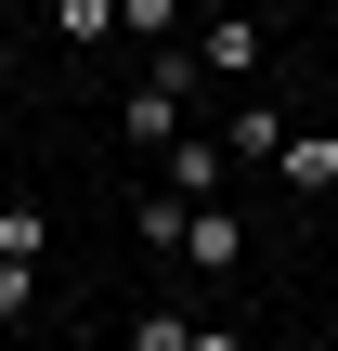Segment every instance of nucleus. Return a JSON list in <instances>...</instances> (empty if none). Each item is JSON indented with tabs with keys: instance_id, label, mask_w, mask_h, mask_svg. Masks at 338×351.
Masks as SVG:
<instances>
[{
	"instance_id": "nucleus-7",
	"label": "nucleus",
	"mask_w": 338,
	"mask_h": 351,
	"mask_svg": "<svg viewBox=\"0 0 338 351\" xmlns=\"http://www.w3.org/2000/svg\"><path fill=\"white\" fill-rule=\"evenodd\" d=\"M52 39H117V0H52Z\"/></svg>"
},
{
	"instance_id": "nucleus-9",
	"label": "nucleus",
	"mask_w": 338,
	"mask_h": 351,
	"mask_svg": "<svg viewBox=\"0 0 338 351\" xmlns=\"http://www.w3.org/2000/svg\"><path fill=\"white\" fill-rule=\"evenodd\" d=\"M39 313V261H0V326H26Z\"/></svg>"
},
{
	"instance_id": "nucleus-11",
	"label": "nucleus",
	"mask_w": 338,
	"mask_h": 351,
	"mask_svg": "<svg viewBox=\"0 0 338 351\" xmlns=\"http://www.w3.org/2000/svg\"><path fill=\"white\" fill-rule=\"evenodd\" d=\"M195 351H248V326H195Z\"/></svg>"
},
{
	"instance_id": "nucleus-1",
	"label": "nucleus",
	"mask_w": 338,
	"mask_h": 351,
	"mask_svg": "<svg viewBox=\"0 0 338 351\" xmlns=\"http://www.w3.org/2000/svg\"><path fill=\"white\" fill-rule=\"evenodd\" d=\"M169 261H195V274H234V261H248V221L208 195V208H182V247H169Z\"/></svg>"
},
{
	"instance_id": "nucleus-2",
	"label": "nucleus",
	"mask_w": 338,
	"mask_h": 351,
	"mask_svg": "<svg viewBox=\"0 0 338 351\" xmlns=\"http://www.w3.org/2000/svg\"><path fill=\"white\" fill-rule=\"evenodd\" d=\"M195 65H208V78H261V13H248V0H234V13H208Z\"/></svg>"
},
{
	"instance_id": "nucleus-6",
	"label": "nucleus",
	"mask_w": 338,
	"mask_h": 351,
	"mask_svg": "<svg viewBox=\"0 0 338 351\" xmlns=\"http://www.w3.org/2000/svg\"><path fill=\"white\" fill-rule=\"evenodd\" d=\"M221 143H234V156H261V169H274V143H287V104H261V91H248V104H234V130H221Z\"/></svg>"
},
{
	"instance_id": "nucleus-10",
	"label": "nucleus",
	"mask_w": 338,
	"mask_h": 351,
	"mask_svg": "<svg viewBox=\"0 0 338 351\" xmlns=\"http://www.w3.org/2000/svg\"><path fill=\"white\" fill-rule=\"evenodd\" d=\"M130 351H195V326H182V313H143V326H130Z\"/></svg>"
},
{
	"instance_id": "nucleus-13",
	"label": "nucleus",
	"mask_w": 338,
	"mask_h": 351,
	"mask_svg": "<svg viewBox=\"0 0 338 351\" xmlns=\"http://www.w3.org/2000/svg\"><path fill=\"white\" fill-rule=\"evenodd\" d=\"M248 13H261V0H248Z\"/></svg>"
},
{
	"instance_id": "nucleus-8",
	"label": "nucleus",
	"mask_w": 338,
	"mask_h": 351,
	"mask_svg": "<svg viewBox=\"0 0 338 351\" xmlns=\"http://www.w3.org/2000/svg\"><path fill=\"white\" fill-rule=\"evenodd\" d=\"M117 26L130 39H182V0H117Z\"/></svg>"
},
{
	"instance_id": "nucleus-5",
	"label": "nucleus",
	"mask_w": 338,
	"mask_h": 351,
	"mask_svg": "<svg viewBox=\"0 0 338 351\" xmlns=\"http://www.w3.org/2000/svg\"><path fill=\"white\" fill-rule=\"evenodd\" d=\"M0 261H52V208L39 195H0Z\"/></svg>"
},
{
	"instance_id": "nucleus-12",
	"label": "nucleus",
	"mask_w": 338,
	"mask_h": 351,
	"mask_svg": "<svg viewBox=\"0 0 338 351\" xmlns=\"http://www.w3.org/2000/svg\"><path fill=\"white\" fill-rule=\"evenodd\" d=\"M65 351H91V339H65Z\"/></svg>"
},
{
	"instance_id": "nucleus-4",
	"label": "nucleus",
	"mask_w": 338,
	"mask_h": 351,
	"mask_svg": "<svg viewBox=\"0 0 338 351\" xmlns=\"http://www.w3.org/2000/svg\"><path fill=\"white\" fill-rule=\"evenodd\" d=\"M274 182L287 195H338V130H287L274 143Z\"/></svg>"
},
{
	"instance_id": "nucleus-3",
	"label": "nucleus",
	"mask_w": 338,
	"mask_h": 351,
	"mask_svg": "<svg viewBox=\"0 0 338 351\" xmlns=\"http://www.w3.org/2000/svg\"><path fill=\"white\" fill-rule=\"evenodd\" d=\"M221 182H234V143H208V130H182V143H169V195H182V208H208Z\"/></svg>"
}]
</instances>
